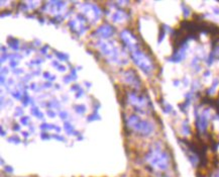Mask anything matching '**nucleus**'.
I'll return each mask as SVG.
<instances>
[{"instance_id": "423d86ee", "label": "nucleus", "mask_w": 219, "mask_h": 177, "mask_svg": "<svg viewBox=\"0 0 219 177\" xmlns=\"http://www.w3.org/2000/svg\"><path fill=\"white\" fill-rule=\"evenodd\" d=\"M129 101L130 103L135 107V108L140 109V110H144L147 108L148 106V102L145 100V98H144L143 96H138L134 93L129 94Z\"/></svg>"}, {"instance_id": "1a4fd4ad", "label": "nucleus", "mask_w": 219, "mask_h": 177, "mask_svg": "<svg viewBox=\"0 0 219 177\" xmlns=\"http://www.w3.org/2000/svg\"><path fill=\"white\" fill-rule=\"evenodd\" d=\"M125 79L127 80V82L130 83V84H132L133 86H136L140 84V82H138V80L135 79V77H134V74L131 72H128L127 74H126V77H125Z\"/></svg>"}, {"instance_id": "20e7f679", "label": "nucleus", "mask_w": 219, "mask_h": 177, "mask_svg": "<svg viewBox=\"0 0 219 177\" xmlns=\"http://www.w3.org/2000/svg\"><path fill=\"white\" fill-rule=\"evenodd\" d=\"M131 58H132L133 62L135 63L144 73L149 74V73L152 72L153 63L151 60V58H149L147 54H144V52L137 50V51H134L131 53Z\"/></svg>"}, {"instance_id": "39448f33", "label": "nucleus", "mask_w": 219, "mask_h": 177, "mask_svg": "<svg viewBox=\"0 0 219 177\" xmlns=\"http://www.w3.org/2000/svg\"><path fill=\"white\" fill-rule=\"evenodd\" d=\"M121 38H122V41L124 42L126 47H127L130 51H131V53L138 50V45H137L136 38L134 37L133 34L129 32V30H124V32H122Z\"/></svg>"}, {"instance_id": "0eeeda50", "label": "nucleus", "mask_w": 219, "mask_h": 177, "mask_svg": "<svg viewBox=\"0 0 219 177\" xmlns=\"http://www.w3.org/2000/svg\"><path fill=\"white\" fill-rule=\"evenodd\" d=\"M83 12L85 14V16H87V18L91 21H95L96 19L98 18V12L97 10L94 8V6L86 4L83 8Z\"/></svg>"}, {"instance_id": "f257e3e1", "label": "nucleus", "mask_w": 219, "mask_h": 177, "mask_svg": "<svg viewBox=\"0 0 219 177\" xmlns=\"http://www.w3.org/2000/svg\"><path fill=\"white\" fill-rule=\"evenodd\" d=\"M147 161L151 166L157 171H165L169 167V157L166 152L161 149H152L147 155Z\"/></svg>"}, {"instance_id": "7ed1b4c3", "label": "nucleus", "mask_w": 219, "mask_h": 177, "mask_svg": "<svg viewBox=\"0 0 219 177\" xmlns=\"http://www.w3.org/2000/svg\"><path fill=\"white\" fill-rule=\"evenodd\" d=\"M98 49L100 50L101 53L107 57L112 62H119L120 61V52L117 46L115 45L114 42L107 41V40H101L98 43Z\"/></svg>"}, {"instance_id": "6e6552de", "label": "nucleus", "mask_w": 219, "mask_h": 177, "mask_svg": "<svg viewBox=\"0 0 219 177\" xmlns=\"http://www.w3.org/2000/svg\"><path fill=\"white\" fill-rule=\"evenodd\" d=\"M97 33L102 38H108L112 34V28L109 25H102L100 29L97 30Z\"/></svg>"}, {"instance_id": "9d476101", "label": "nucleus", "mask_w": 219, "mask_h": 177, "mask_svg": "<svg viewBox=\"0 0 219 177\" xmlns=\"http://www.w3.org/2000/svg\"><path fill=\"white\" fill-rule=\"evenodd\" d=\"M113 19L115 21H118V22H121L125 20V13L122 12V11H116L113 16Z\"/></svg>"}, {"instance_id": "f03ea898", "label": "nucleus", "mask_w": 219, "mask_h": 177, "mask_svg": "<svg viewBox=\"0 0 219 177\" xmlns=\"http://www.w3.org/2000/svg\"><path fill=\"white\" fill-rule=\"evenodd\" d=\"M127 126L134 132L138 133L143 136H148L152 134L153 131V126L151 122L141 120L137 115H131L127 120Z\"/></svg>"}]
</instances>
